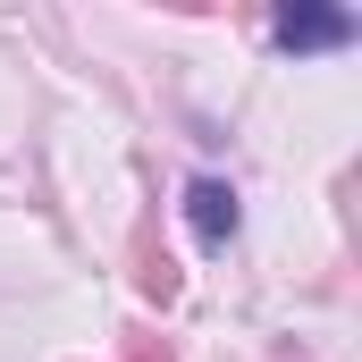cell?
<instances>
[{"mask_svg":"<svg viewBox=\"0 0 362 362\" xmlns=\"http://www.w3.org/2000/svg\"><path fill=\"white\" fill-rule=\"evenodd\" d=\"M329 42H354L346 8H278V51H329Z\"/></svg>","mask_w":362,"mask_h":362,"instance_id":"obj_1","label":"cell"},{"mask_svg":"<svg viewBox=\"0 0 362 362\" xmlns=\"http://www.w3.org/2000/svg\"><path fill=\"white\" fill-rule=\"evenodd\" d=\"M185 219H194L202 245H228V236H236V194H228L219 177H194L185 185Z\"/></svg>","mask_w":362,"mask_h":362,"instance_id":"obj_2","label":"cell"}]
</instances>
